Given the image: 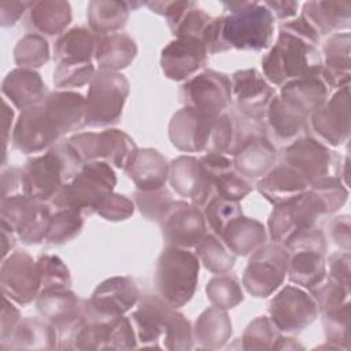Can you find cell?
Returning a JSON list of instances; mask_svg holds the SVG:
<instances>
[{
    "instance_id": "obj_1",
    "label": "cell",
    "mask_w": 351,
    "mask_h": 351,
    "mask_svg": "<svg viewBox=\"0 0 351 351\" xmlns=\"http://www.w3.org/2000/svg\"><path fill=\"white\" fill-rule=\"evenodd\" d=\"M81 128L78 103L66 92H56L26 108L15 126L14 144L25 152H37L59 136Z\"/></svg>"
},
{
    "instance_id": "obj_2",
    "label": "cell",
    "mask_w": 351,
    "mask_h": 351,
    "mask_svg": "<svg viewBox=\"0 0 351 351\" xmlns=\"http://www.w3.org/2000/svg\"><path fill=\"white\" fill-rule=\"evenodd\" d=\"M82 162L69 143L56 145L43 156L29 160L22 171V186L27 197L44 202L55 197L60 188L78 173Z\"/></svg>"
},
{
    "instance_id": "obj_3",
    "label": "cell",
    "mask_w": 351,
    "mask_h": 351,
    "mask_svg": "<svg viewBox=\"0 0 351 351\" xmlns=\"http://www.w3.org/2000/svg\"><path fill=\"white\" fill-rule=\"evenodd\" d=\"M229 15L222 16L221 37L226 48L262 49L271 40L274 16L263 3H223Z\"/></svg>"
},
{
    "instance_id": "obj_4",
    "label": "cell",
    "mask_w": 351,
    "mask_h": 351,
    "mask_svg": "<svg viewBox=\"0 0 351 351\" xmlns=\"http://www.w3.org/2000/svg\"><path fill=\"white\" fill-rule=\"evenodd\" d=\"M262 67L267 80L276 85L317 77L322 71L315 47L285 30L280 33L273 49L263 58Z\"/></svg>"
},
{
    "instance_id": "obj_5",
    "label": "cell",
    "mask_w": 351,
    "mask_h": 351,
    "mask_svg": "<svg viewBox=\"0 0 351 351\" xmlns=\"http://www.w3.org/2000/svg\"><path fill=\"white\" fill-rule=\"evenodd\" d=\"M132 322L143 343L154 344L160 336H165L167 348L191 347L188 321L156 296L144 298L140 307L132 314Z\"/></svg>"
},
{
    "instance_id": "obj_6",
    "label": "cell",
    "mask_w": 351,
    "mask_h": 351,
    "mask_svg": "<svg viewBox=\"0 0 351 351\" xmlns=\"http://www.w3.org/2000/svg\"><path fill=\"white\" fill-rule=\"evenodd\" d=\"M115 181V174L107 163H88L70 184L60 188L53 197V204L81 214L96 213L103 200L111 193Z\"/></svg>"
},
{
    "instance_id": "obj_7",
    "label": "cell",
    "mask_w": 351,
    "mask_h": 351,
    "mask_svg": "<svg viewBox=\"0 0 351 351\" xmlns=\"http://www.w3.org/2000/svg\"><path fill=\"white\" fill-rule=\"evenodd\" d=\"M199 261L181 248L170 247L162 252L156 267V288L162 300L170 307L185 304L197 282Z\"/></svg>"
},
{
    "instance_id": "obj_8",
    "label": "cell",
    "mask_w": 351,
    "mask_h": 351,
    "mask_svg": "<svg viewBox=\"0 0 351 351\" xmlns=\"http://www.w3.org/2000/svg\"><path fill=\"white\" fill-rule=\"evenodd\" d=\"M128 88V81L115 71L100 70L93 75L85 100V125L101 126L117 122L129 92Z\"/></svg>"
},
{
    "instance_id": "obj_9",
    "label": "cell",
    "mask_w": 351,
    "mask_h": 351,
    "mask_svg": "<svg viewBox=\"0 0 351 351\" xmlns=\"http://www.w3.org/2000/svg\"><path fill=\"white\" fill-rule=\"evenodd\" d=\"M70 147L84 163H111L126 169L136 154L134 143L121 130H106L103 133H82L73 136Z\"/></svg>"
},
{
    "instance_id": "obj_10",
    "label": "cell",
    "mask_w": 351,
    "mask_h": 351,
    "mask_svg": "<svg viewBox=\"0 0 351 351\" xmlns=\"http://www.w3.org/2000/svg\"><path fill=\"white\" fill-rule=\"evenodd\" d=\"M325 213H328L325 203L313 189L287 203L277 204L269 221L271 237L285 243L291 236L313 229L315 219Z\"/></svg>"
},
{
    "instance_id": "obj_11",
    "label": "cell",
    "mask_w": 351,
    "mask_h": 351,
    "mask_svg": "<svg viewBox=\"0 0 351 351\" xmlns=\"http://www.w3.org/2000/svg\"><path fill=\"white\" fill-rule=\"evenodd\" d=\"M3 225L14 230L29 244L40 243L47 239L51 226L48 207L38 204L37 200L25 196L3 197Z\"/></svg>"
},
{
    "instance_id": "obj_12",
    "label": "cell",
    "mask_w": 351,
    "mask_h": 351,
    "mask_svg": "<svg viewBox=\"0 0 351 351\" xmlns=\"http://www.w3.org/2000/svg\"><path fill=\"white\" fill-rule=\"evenodd\" d=\"M288 252L277 244L259 247L251 258L243 282L247 291L256 296H267L282 282L288 270Z\"/></svg>"
},
{
    "instance_id": "obj_13",
    "label": "cell",
    "mask_w": 351,
    "mask_h": 351,
    "mask_svg": "<svg viewBox=\"0 0 351 351\" xmlns=\"http://www.w3.org/2000/svg\"><path fill=\"white\" fill-rule=\"evenodd\" d=\"M232 84L223 74L206 71L182 86V100L186 107L199 114L215 118L228 106Z\"/></svg>"
},
{
    "instance_id": "obj_14",
    "label": "cell",
    "mask_w": 351,
    "mask_h": 351,
    "mask_svg": "<svg viewBox=\"0 0 351 351\" xmlns=\"http://www.w3.org/2000/svg\"><path fill=\"white\" fill-rule=\"evenodd\" d=\"M134 282L126 277H115L100 284L84 307V314L93 321H114L137 300Z\"/></svg>"
},
{
    "instance_id": "obj_15",
    "label": "cell",
    "mask_w": 351,
    "mask_h": 351,
    "mask_svg": "<svg viewBox=\"0 0 351 351\" xmlns=\"http://www.w3.org/2000/svg\"><path fill=\"white\" fill-rule=\"evenodd\" d=\"M317 311V303L295 287H285L270 304L273 322L282 330H296L310 325Z\"/></svg>"
},
{
    "instance_id": "obj_16",
    "label": "cell",
    "mask_w": 351,
    "mask_h": 351,
    "mask_svg": "<svg viewBox=\"0 0 351 351\" xmlns=\"http://www.w3.org/2000/svg\"><path fill=\"white\" fill-rule=\"evenodd\" d=\"M3 289L10 298L19 303L30 302L41 288L38 263L23 252L14 254L1 269Z\"/></svg>"
},
{
    "instance_id": "obj_17",
    "label": "cell",
    "mask_w": 351,
    "mask_h": 351,
    "mask_svg": "<svg viewBox=\"0 0 351 351\" xmlns=\"http://www.w3.org/2000/svg\"><path fill=\"white\" fill-rule=\"evenodd\" d=\"M162 226L167 243L177 248L197 245L206 230L202 214L184 202H173Z\"/></svg>"
},
{
    "instance_id": "obj_18",
    "label": "cell",
    "mask_w": 351,
    "mask_h": 351,
    "mask_svg": "<svg viewBox=\"0 0 351 351\" xmlns=\"http://www.w3.org/2000/svg\"><path fill=\"white\" fill-rule=\"evenodd\" d=\"M315 132L332 145H340L350 134V93L348 85L341 88L325 106L313 112Z\"/></svg>"
},
{
    "instance_id": "obj_19",
    "label": "cell",
    "mask_w": 351,
    "mask_h": 351,
    "mask_svg": "<svg viewBox=\"0 0 351 351\" xmlns=\"http://www.w3.org/2000/svg\"><path fill=\"white\" fill-rule=\"evenodd\" d=\"M232 95L239 110L252 119H261L271 100L273 89L255 70H243L233 74Z\"/></svg>"
},
{
    "instance_id": "obj_20",
    "label": "cell",
    "mask_w": 351,
    "mask_h": 351,
    "mask_svg": "<svg viewBox=\"0 0 351 351\" xmlns=\"http://www.w3.org/2000/svg\"><path fill=\"white\" fill-rule=\"evenodd\" d=\"M333 152L313 138H303L293 143L287 148L284 160L287 165L302 176H304L310 184L314 181L329 177V167L332 165Z\"/></svg>"
},
{
    "instance_id": "obj_21",
    "label": "cell",
    "mask_w": 351,
    "mask_h": 351,
    "mask_svg": "<svg viewBox=\"0 0 351 351\" xmlns=\"http://www.w3.org/2000/svg\"><path fill=\"white\" fill-rule=\"evenodd\" d=\"M204 44L193 38H177L162 51V69L171 80H185L206 62Z\"/></svg>"
},
{
    "instance_id": "obj_22",
    "label": "cell",
    "mask_w": 351,
    "mask_h": 351,
    "mask_svg": "<svg viewBox=\"0 0 351 351\" xmlns=\"http://www.w3.org/2000/svg\"><path fill=\"white\" fill-rule=\"evenodd\" d=\"M170 181L180 195L191 197L199 206L208 200L211 189L215 186L200 163L192 156H181L173 162Z\"/></svg>"
},
{
    "instance_id": "obj_23",
    "label": "cell",
    "mask_w": 351,
    "mask_h": 351,
    "mask_svg": "<svg viewBox=\"0 0 351 351\" xmlns=\"http://www.w3.org/2000/svg\"><path fill=\"white\" fill-rule=\"evenodd\" d=\"M311 185L310 181L288 165L280 166L266 174L259 182V191L271 203L282 204L299 197Z\"/></svg>"
},
{
    "instance_id": "obj_24",
    "label": "cell",
    "mask_w": 351,
    "mask_h": 351,
    "mask_svg": "<svg viewBox=\"0 0 351 351\" xmlns=\"http://www.w3.org/2000/svg\"><path fill=\"white\" fill-rule=\"evenodd\" d=\"M125 170L140 191L162 188L169 176V166L165 158L154 149L136 151Z\"/></svg>"
},
{
    "instance_id": "obj_25",
    "label": "cell",
    "mask_w": 351,
    "mask_h": 351,
    "mask_svg": "<svg viewBox=\"0 0 351 351\" xmlns=\"http://www.w3.org/2000/svg\"><path fill=\"white\" fill-rule=\"evenodd\" d=\"M276 159L274 147L263 136H251L239 144L234 152L237 170L248 177L263 176Z\"/></svg>"
},
{
    "instance_id": "obj_26",
    "label": "cell",
    "mask_w": 351,
    "mask_h": 351,
    "mask_svg": "<svg viewBox=\"0 0 351 351\" xmlns=\"http://www.w3.org/2000/svg\"><path fill=\"white\" fill-rule=\"evenodd\" d=\"M326 95V85L321 78H318V75L292 80L287 82L281 90V99L306 117L325 103Z\"/></svg>"
},
{
    "instance_id": "obj_27",
    "label": "cell",
    "mask_w": 351,
    "mask_h": 351,
    "mask_svg": "<svg viewBox=\"0 0 351 351\" xmlns=\"http://www.w3.org/2000/svg\"><path fill=\"white\" fill-rule=\"evenodd\" d=\"M313 27L322 34L350 27L351 3L348 1H308L302 14Z\"/></svg>"
},
{
    "instance_id": "obj_28",
    "label": "cell",
    "mask_w": 351,
    "mask_h": 351,
    "mask_svg": "<svg viewBox=\"0 0 351 351\" xmlns=\"http://www.w3.org/2000/svg\"><path fill=\"white\" fill-rule=\"evenodd\" d=\"M3 92L18 108L26 110L43 101L45 85L37 73L18 69L7 75L3 84Z\"/></svg>"
},
{
    "instance_id": "obj_29",
    "label": "cell",
    "mask_w": 351,
    "mask_h": 351,
    "mask_svg": "<svg viewBox=\"0 0 351 351\" xmlns=\"http://www.w3.org/2000/svg\"><path fill=\"white\" fill-rule=\"evenodd\" d=\"M221 237L229 251L237 255H247L262 247L266 239V232L258 221L237 217L225 228Z\"/></svg>"
},
{
    "instance_id": "obj_30",
    "label": "cell",
    "mask_w": 351,
    "mask_h": 351,
    "mask_svg": "<svg viewBox=\"0 0 351 351\" xmlns=\"http://www.w3.org/2000/svg\"><path fill=\"white\" fill-rule=\"evenodd\" d=\"M95 51L96 37L85 27L71 29L56 41L53 48L58 64L90 63Z\"/></svg>"
},
{
    "instance_id": "obj_31",
    "label": "cell",
    "mask_w": 351,
    "mask_h": 351,
    "mask_svg": "<svg viewBox=\"0 0 351 351\" xmlns=\"http://www.w3.org/2000/svg\"><path fill=\"white\" fill-rule=\"evenodd\" d=\"M96 59L101 70L114 71L126 67L136 55L134 41L125 34L96 37Z\"/></svg>"
},
{
    "instance_id": "obj_32",
    "label": "cell",
    "mask_w": 351,
    "mask_h": 351,
    "mask_svg": "<svg viewBox=\"0 0 351 351\" xmlns=\"http://www.w3.org/2000/svg\"><path fill=\"white\" fill-rule=\"evenodd\" d=\"M326 64L321 71L330 86H347L350 81V34H335L325 44Z\"/></svg>"
},
{
    "instance_id": "obj_33",
    "label": "cell",
    "mask_w": 351,
    "mask_h": 351,
    "mask_svg": "<svg viewBox=\"0 0 351 351\" xmlns=\"http://www.w3.org/2000/svg\"><path fill=\"white\" fill-rule=\"evenodd\" d=\"M30 7V23L43 34H59L70 23L71 11L66 1H34Z\"/></svg>"
},
{
    "instance_id": "obj_34",
    "label": "cell",
    "mask_w": 351,
    "mask_h": 351,
    "mask_svg": "<svg viewBox=\"0 0 351 351\" xmlns=\"http://www.w3.org/2000/svg\"><path fill=\"white\" fill-rule=\"evenodd\" d=\"M289 280L306 288L321 285L326 269L322 254L314 251H298L288 263Z\"/></svg>"
},
{
    "instance_id": "obj_35",
    "label": "cell",
    "mask_w": 351,
    "mask_h": 351,
    "mask_svg": "<svg viewBox=\"0 0 351 351\" xmlns=\"http://www.w3.org/2000/svg\"><path fill=\"white\" fill-rule=\"evenodd\" d=\"M88 11L90 27L99 36H104L125 26L129 16V3L90 1Z\"/></svg>"
},
{
    "instance_id": "obj_36",
    "label": "cell",
    "mask_w": 351,
    "mask_h": 351,
    "mask_svg": "<svg viewBox=\"0 0 351 351\" xmlns=\"http://www.w3.org/2000/svg\"><path fill=\"white\" fill-rule=\"evenodd\" d=\"M269 122L274 133L281 138H291L300 133L306 125V115L281 97L271 99L269 108Z\"/></svg>"
},
{
    "instance_id": "obj_37",
    "label": "cell",
    "mask_w": 351,
    "mask_h": 351,
    "mask_svg": "<svg viewBox=\"0 0 351 351\" xmlns=\"http://www.w3.org/2000/svg\"><path fill=\"white\" fill-rule=\"evenodd\" d=\"M230 329L228 315L219 307L206 310L196 322V336L202 343H206L207 347L211 346V343H215V346L225 343L232 332Z\"/></svg>"
},
{
    "instance_id": "obj_38",
    "label": "cell",
    "mask_w": 351,
    "mask_h": 351,
    "mask_svg": "<svg viewBox=\"0 0 351 351\" xmlns=\"http://www.w3.org/2000/svg\"><path fill=\"white\" fill-rule=\"evenodd\" d=\"M196 252L204 266L214 273H225L234 263V256L211 234L200 240L196 245Z\"/></svg>"
},
{
    "instance_id": "obj_39",
    "label": "cell",
    "mask_w": 351,
    "mask_h": 351,
    "mask_svg": "<svg viewBox=\"0 0 351 351\" xmlns=\"http://www.w3.org/2000/svg\"><path fill=\"white\" fill-rule=\"evenodd\" d=\"M81 226H82L81 213L70 208H62L52 217L51 226L45 240L49 244L64 243L73 239L75 234H78Z\"/></svg>"
},
{
    "instance_id": "obj_40",
    "label": "cell",
    "mask_w": 351,
    "mask_h": 351,
    "mask_svg": "<svg viewBox=\"0 0 351 351\" xmlns=\"http://www.w3.org/2000/svg\"><path fill=\"white\" fill-rule=\"evenodd\" d=\"M48 58V44L37 34H27L15 48V60L21 67H40Z\"/></svg>"
},
{
    "instance_id": "obj_41",
    "label": "cell",
    "mask_w": 351,
    "mask_h": 351,
    "mask_svg": "<svg viewBox=\"0 0 351 351\" xmlns=\"http://www.w3.org/2000/svg\"><path fill=\"white\" fill-rule=\"evenodd\" d=\"M207 296L215 307L232 308L243 300V293L234 278L221 276L213 278L207 285Z\"/></svg>"
},
{
    "instance_id": "obj_42",
    "label": "cell",
    "mask_w": 351,
    "mask_h": 351,
    "mask_svg": "<svg viewBox=\"0 0 351 351\" xmlns=\"http://www.w3.org/2000/svg\"><path fill=\"white\" fill-rule=\"evenodd\" d=\"M240 214L241 211L239 203L222 196L214 197L206 208V217L210 222V226L219 236L233 219L240 217Z\"/></svg>"
},
{
    "instance_id": "obj_43",
    "label": "cell",
    "mask_w": 351,
    "mask_h": 351,
    "mask_svg": "<svg viewBox=\"0 0 351 351\" xmlns=\"http://www.w3.org/2000/svg\"><path fill=\"white\" fill-rule=\"evenodd\" d=\"M41 274V292L67 289L70 287L69 270L56 256H41L38 261Z\"/></svg>"
},
{
    "instance_id": "obj_44",
    "label": "cell",
    "mask_w": 351,
    "mask_h": 351,
    "mask_svg": "<svg viewBox=\"0 0 351 351\" xmlns=\"http://www.w3.org/2000/svg\"><path fill=\"white\" fill-rule=\"evenodd\" d=\"M136 200L141 213L155 221H162L173 204L170 195L166 189L162 188L155 191L137 192Z\"/></svg>"
},
{
    "instance_id": "obj_45",
    "label": "cell",
    "mask_w": 351,
    "mask_h": 351,
    "mask_svg": "<svg viewBox=\"0 0 351 351\" xmlns=\"http://www.w3.org/2000/svg\"><path fill=\"white\" fill-rule=\"evenodd\" d=\"M93 78V66L84 64H58L53 73V81L58 86H78Z\"/></svg>"
},
{
    "instance_id": "obj_46",
    "label": "cell",
    "mask_w": 351,
    "mask_h": 351,
    "mask_svg": "<svg viewBox=\"0 0 351 351\" xmlns=\"http://www.w3.org/2000/svg\"><path fill=\"white\" fill-rule=\"evenodd\" d=\"M96 213L107 219L119 221L133 214V203L125 196L110 193L99 206Z\"/></svg>"
},
{
    "instance_id": "obj_47",
    "label": "cell",
    "mask_w": 351,
    "mask_h": 351,
    "mask_svg": "<svg viewBox=\"0 0 351 351\" xmlns=\"http://www.w3.org/2000/svg\"><path fill=\"white\" fill-rule=\"evenodd\" d=\"M215 188H217L219 196H222L225 199L236 200V202L239 199H243V196H245L251 191V185L244 178L234 174L233 171L221 177L215 182Z\"/></svg>"
},
{
    "instance_id": "obj_48",
    "label": "cell",
    "mask_w": 351,
    "mask_h": 351,
    "mask_svg": "<svg viewBox=\"0 0 351 351\" xmlns=\"http://www.w3.org/2000/svg\"><path fill=\"white\" fill-rule=\"evenodd\" d=\"M332 280L340 285L350 288V255L348 252L337 254L330 258Z\"/></svg>"
},
{
    "instance_id": "obj_49",
    "label": "cell",
    "mask_w": 351,
    "mask_h": 351,
    "mask_svg": "<svg viewBox=\"0 0 351 351\" xmlns=\"http://www.w3.org/2000/svg\"><path fill=\"white\" fill-rule=\"evenodd\" d=\"M263 4L270 10L273 16L276 15L277 18H281V19L293 16L299 5L298 1H265Z\"/></svg>"
}]
</instances>
